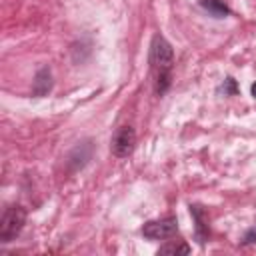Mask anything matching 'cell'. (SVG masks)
<instances>
[{"mask_svg": "<svg viewBox=\"0 0 256 256\" xmlns=\"http://www.w3.org/2000/svg\"><path fill=\"white\" fill-rule=\"evenodd\" d=\"M158 254H168V256H178V254H190V246L184 240H172L160 246Z\"/></svg>", "mask_w": 256, "mask_h": 256, "instance_id": "9", "label": "cell"}, {"mask_svg": "<svg viewBox=\"0 0 256 256\" xmlns=\"http://www.w3.org/2000/svg\"><path fill=\"white\" fill-rule=\"evenodd\" d=\"M256 242V226H252L246 234H244V238H242V244H254Z\"/></svg>", "mask_w": 256, "mask_h": 256, "instance_id": "11", "label": "cell"}, {"mask_svg": "<svg viewBox=\"0 0 256 256\" xmlns=\"http://www.w3.org/2000/svg\"><path fill=\"white\" fill-rule=\"evenodd\" d=\"M136 148V132L132 126H120L116 130V134L112 136L110 142V150L116 158H126L134 152Z\"/></svg>", "mask_w": 256, "mask_h": 256, "instance_id": "4", "label": "cell"}, {"mask_svg": "<svg viewBox=\"0 0 256 256\" xmlns=\"http://www.w3.org/2000/svg\"><path fill=\"white\" fill-rule=\"evenodd\" d=\"M26 224V210L18 204L8 206L0 218V242H12Z\"/></svg>", "mask_w": 256, "mask_h": 256, "instance_id": "2", "label": "cell"}, {"mask_svg": "<svg viewBox=\"0 0 256 256\" xmlns=\"http://www.w3.org/2000/svg\"><path fill=\"white\" fill-rule=\"evenodd\" d=\"M252 96H254V98H256V82H254V84H252Z\"/></svg>", "mask_w": 256, "mask_h": 256, "instance_id": "12", "label": "cell"}, {"mask_svg": "<svg viewBox=\"0 0 256 256\" xmlns=\"http://www.w3.org/2000/svg\"><path fill=\"white\" fill-rule=\"evenodd\" d=\"M50 90H52V74H50V70H48L46 66H42V68L36 72V76H34V82H32V96L42 98V96H46Z\"/></svg>", "mask_w": 256, "mask_h": 256, "instance_id": "7", "label": "cell"}, {"mask_svg": "<svg viewBox=\"0 0 256 256\" xmlns=\"http://www.w3.org/2000/svg\"><path fill=\"white\" fill-rule=\"evenodd\" d=\"M200 8L206 10L214 18H224L230 14V8L222 0H200Z\"/></svg>", "mask_w": 256, "mask_h": 256, "instance_id": "8", "label": "cell"}, {"mask_svg": "<svg viewBox=\"0 0 256 256\" xmlns=\"http://www.w3.org/2000/svg\"><path fill=\"white\" fill-rule=\"evenodd\" d=\"M172 66H174V50L170 42L162 34H154L150 42V68L154 74L158 96L166 94L172 84Z\"/></svg>", "mask_w": 256, "mask_h": 256, "instance_id": "1", "label": "cell"}, {"mask_svg": "<svg viewBox=\"0 0 256 256\" xmlns=\"http://www.w3.org/2000/svg\"><path fill=\"white\" fill-rule=\"evenodd\" d=\"M190 212H192V218H194V224H196V240L198 244H206L208 236H210V228H208V214L202 206L198 204H192L190 206Z\"/></svg>", "mask_w": 256, "mask_h": 256, "instance_id": "6", "label": "cell"}, {"mask_svg": "<svg viewBox=\"0 0 256 256\" xmlns=\"http://www.w3.org/2000/svg\"><path fill=\"white\" fill-rule=\"evenodd\" d=\"M92 150H94V146H92V142L90 140H86V142H78L74 148H72V152L68 154V168L72 170V172H78V170H82L86 164H88V160L92 158Z\"/></svg>", "mask_w": 256, "mask_h": 256, "instance_id": "5", "label": "cell"}, {"mask_svg": "<svg viewBox=\"0 0 256 256\" xmlns=\"http://www.w3.org/2000/svg\"><path fill=\"white\" fill-rule=\"evenodd\" d=\"M176 232H178L176 216H166L160 220H148L142 226V234L150 240H166V238L176 236Z\"/></svg>", "mask_w": 256, "mask_h": 256, "instance_id": "3", "label": "cell"}, {"mask_svg": "<svg viewBox=\"0 0 256 256\" xmlns=\"http://www.w3.org/2000/svg\"><path fill=\"white\" fill-rule=\"evenodd\" d=\"M220 92H224V96H234L238 92V84L234 78H226L224 84L220 86Z\"/></svg>", "mask_w": 256, "mask_h": 256, "instance_id": "10", "label": "cell"}]
</instances>
